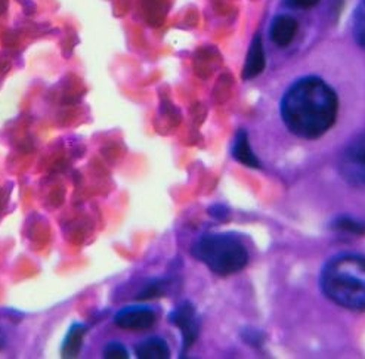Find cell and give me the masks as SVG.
Listing matches in <instances>:
<instances>
[{
	"label": "cell",
	"instance_id": "obj_14",
	"mask_svg": "<svg viewBox=\"0 0 365 359\" xmlns=\"http://www.w3.org/2000/svg\"><path fill=\"white\" fill-rule=\"evenodd\" d=\"M104 358H107V359H128L129 352L121 343L110 342L104 348Z\"/></svg>",
	"mask_w": 365,
	"mask_h": 359
},
{
	"label": "cell",
	"instance_id": "obj_7",
	"mask_svg": "<svg viewBox=\"0 0 365 359\" xmlns=\"http://www.w3.org/2000/svg\"><path fill=\"white\" fill-rule=\"evenodd\" d=\"M297 21L290 15H278L272 19L269 27V36L272 42L279 46L286 48L289 46L297 33Z\"/></svg>",
	"mask_w": 365,
	"mask_h": 359
},
{
	"label": "cell",
	"instance_id": "obj_8",
	"mask_svg": "<svg viewBox=\"0 0 365 359\" xmlns=\"http://www.w3.org/2000/svg\"><path fill=\"white\" fill-rule=\"evenodd\" d=\"M267 66L265 59V49H263V42L260 36H255L252 43L249 46V52L245 61V67H242V78L252 80L263 73Z\"/></svg>",
	"mask_w": 365,
	"mask_h": 359
},
{
	"label": "cell",
	"instance_id": "obj_6",
	"mask_svg": "<svg viewBox=\"0 0 365 359\" xmlns=\"http://www.w3.org/2000/svg\"><path fill=\"white\" fill-rule=\"evenodd\" d=\"M170 323L180 330L182 334V346L184 353L188 350L198 335V319L195 315V309L191 303H180L170 315Z\"/></svg>",
	"mask_w": 365,
	"mask_h": 359
},
{
	"label": "cell",
	"instance_id": "obj_12",
	"mask_svg": "<svg viewBox=\"0 0 365 359\" xmlns=\"http://www.w3.org/2000/svg\"><path fill=\"white\" fill-rule=\"evenodd\" d=\"M352 34L359 48L365 49V0H359L354 12Z\"/></svg>",
	"mask_w": 365,
	"mask_h": 359
},
{
	"label": "cell",
	"instance_id": "obj_13",
	"mask_svg": "<svg viewBox=\"0 0 365 359\" xmlns=\"http://www.w3.org/2000/svg\"><path fill=\"white\" fill-rule=\"evenodd\" d=\"M334 228L343 232H352V234H365V224L354 221L351 217H339L334 222Z\"/></svg>",
	"mask_w": 365,
	"mask_h": 359
},
{
	"label": "cell",
	"instance_id": "obj_15",
	"mask_svg": "<svg viewBox=\"0 0 365 359\" xmlns=\"http://www.w3.org/2000/svg\"><path fill=\"white\" fill-rule=\"evenodd\" d=\"M287 2L293 6V8H299V9H309L314 8L319 4V0H287Z\"/></svg>",
	"mask_w": 365,
	"mask_h": 359
},
{
	"label": "cell",
	"instance_id": "obj_3",
	"mask_svg": "<svg viewBox=\"0 0 365 359\" xmlns=\"http://www.w3.org/2000/svg\"><path fill=\"white\" fill-rule=\"evenodd\" d=\"M192 256L220 276L234 275L246 268L249 253L240 238L231 234H206L192 246Z\"/></svg>",
	"mask_w": 365,
	"mask_h": 359
},
{
	"label": "cell",
	"instance_id": "obj_4",
	"mask_svg": "<svg viewBox=\"0 0 365 359\" xmlns=\"http://www.w3.org/2000/svg\"><path fill=\"white\" fill-rule=\"evenodd\" d=\"M339 169L344 181L355 187H365V139L348 147L340 158Z\"/></svg>",
	"mask_w": 365,
	"mask_h": 359
},
{
	"label": "cell",
	"instance_id": "obj_10",
	"mask_svg": "<svg viewBox=\"0 0 365 359\" xmlns=\"http://www.w3.org/2000/svg\"><path fill=\"white\" fill-rule=\"evenodd\" d=\"M232 155L240 162L241 165H245L247 167H255L257 169L260 166L257 157L255 155L250 142H249V136L245 130H240L235 136V141L232 145Z\"/></svg>",
	"mask_w": 365,
	"mask_h": 359
},
{
	"label": "cell",
	"instance_id": "obj_9",
	"mask_svg": "<svg viewBox=\"0 0 365 359\" xmlns=\"http://www.w3.org/2000/svg\"><path fill=\"white\" fill-rule=\"evenodd\" d=\"M135 355L139 359H168L170 349L160 337H150L135 346Z\"/></svg>",
	"mask_w": 365,
	"mask_h": 359
},
{
	"label": "cell",
	"instance_id": "obj_1",
	"mask_svg": "<svg viewBox=\"0 0 365 359\" xmlns=\"http://www.w3.org/2000/svg\"><path fill=\"white\" fill-rule=\"evenodd\" d=\"M279 113L282 123L296 136L317 139L336 123L339 99L319 77H302L284 92Z\"/></svg>",
	"mask_w": 365,
	"mask_h": 359
},
{
	"label": "cell",
	"instance_id": "obj_11",
	"mask_svg": "<svg viewBox=\"0 0 365 359\" xmlns=\"http://www.w3.org/2000/svg\"><path fill=\"white\" fill-rule=\"evenodd\" d=\"M86 334V327L83 324H73L64 338L61 353L64 358H76L83 346V338Z\"/></svg>",
	"mask_w": 365,
	"mask_h": 359
},
{
	"label": "cell",
	"instance_id": "obj_2",
	"mask_svg": "<svg viewBox=\"0 0 365 359\" xmlns=\"http://www.w3.org/2000/svg\"><path fill=\"white\" fill-rule=\"evenodd\" d=\"M319 287L333 303L365 311V257L352 253L331 257L321 271Z\"/></svg>",
	"mask_w": 365,
	"mask_h": 359
},
{
	"label": "cell",
	"instance_id": "obj_5",
	"mask_svg": "<svg viewBox=\"0 0 365 359\" xmlns=\"http://www.w3.org/2000/svg\"><path fill=\"white\" fill-rule=\"evenodd\" d=\"M157 321V315L147 306H128L114 316V324L129 331H144L151 328Z\"/></svg>",
	"mask_w": 365,
	"mask_h": 359
}]
</instances>
